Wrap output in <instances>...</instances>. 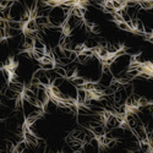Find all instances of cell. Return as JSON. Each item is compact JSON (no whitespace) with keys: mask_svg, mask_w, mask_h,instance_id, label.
Here are the masks:
<instances>
[{"mask_svg":"<svg viewBox=\"0 0 153 153\" xmlns=\"http://www.w3.org/2000/svg\"><path fill=\"white\" fill-rule=\"evenodd\" d=\"M87 98H88V92L83 87L79 88L77 90V99H76V101H77V104H85Z\"/></svg>","mask_w":153,"mask_h":153,"instance_id":"cell-1","label":"cell"},{"mask_svg":"<svg viewBox=\"0 0 153 153\" xmlns=\"http://www.w3.org/2000/svg\"><path fill=\"white\" fill-rule=\"evenodd\" d=\"M38 23L36 22V20L34 19H31L26 25H25V29H27V31H38Z\"/></svg>","mask_w":153,"mask_h":153,"instance_id":"cell-2","label":"cell"},{"mask_svg":"<svg viewBox=\"0 0 153 153\" xmlns=\"http://www.w3.org/2000/svg\"><path fill=\"white\" fill-rule=\"evenodd\" d=\"M140 5L143 10H153V0H141Z\"/></svg>","mask_w":153,"mask_h":153,"instance_id":"cell-3","label":"cell"},{"mask_svg":"<svg viewBox=\"0 0 153 153\" xmlns=\"http://www.w3.org/2000/svg\"><path fill=\"white\" fill-rule=\"evenodd\" d=\"M116 25H118V27H119L120 29H122V31H125V32H131V31H132L131 27L129 26V23H127V22H125V21L116 22Z\"/></svg>","mask_w":153,"mask_h":153,"instance_id":"cell-4","label":"cell"}]
</instances>
